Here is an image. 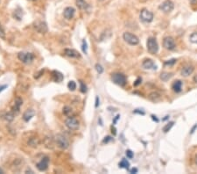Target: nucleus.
<instances>
[{
    "instance_id": "obj_1",
    "label": "nucleus",
    "mask_w": 197,
    "mask_h": 174,
    "mask_svg": "<svg viewBox=\"0 0 197 174\" xmlns=\"http://www.w3.org/2000/svg\"><path fill=\"white\" fill-rule=\"evenodd\" d=\"M54 141H55L56 145L61 149H67V148L69 147V143H68L67 139L62 134H56L55 137H54Z\"/></svg>"
},
{
    "instance_id": "obj_2",
    "label": "nucleus",
    "mask_w": 197,
    "mask_h": 174,
    "mask_svg": "<svg viewBox=\"0 0 197 174\" xmlns=\"http://www.w3.org/2000/svg\"><path fill=\"white\" fill-rule=\"evenodd\" d=\"M146 46H147V50L150 54L155 55L158 51V45L157 40L153 37H150L147 42H146Z\"/></svg>"
},
{
    "instance_id": "obj_3",
    "label": "nucleus",
    "mask_w": 197,
    "mask_h": 174,
    "mask_svg": "<svg viewBox=\"0 0 197 174\" xmlns=\"http://www.w3.org/2000/svg\"><path fill=\"white\" fill-rule=\"evenodd\" d=\"M123 38H124V40H125L128 44H130L131 46H135V45H138V44L139 43L138 38L135 34H131V33H129V32L124 33Z\"/></svg>"
},
{
    "instance_id": "obj_4",
    "label": "nucleus",
    "mask_w": 197,
    "mask_h": 174,
    "mask_svg": "<svg viewBox=\"0 0 197 174\" xmlns=\"http://www.w3.org/2000/svg\"><path fill=\"white\" fill-rule=\"evenodd\" d=\"M111 79L116 84H118L119 86H124L126 84V82H127L126 77L122 73H114V74H112Z\"/></svg>"
},
{
    "instance_id": "obj_5",
    "label": "nucleus",
    "mask_w": 197,
    "mask_h": 174,
    "mask_svg": "<svg viewBox=\"0 0 197 174\" xmlns=\"http://www.w3.org/2000/svg\"><path fill=\"white\" fill-rule=\"evenodd\" d=\"M18 58L19 61H21L23 63L29 64L31 63L33 59H34V55L32 53H27V52H20L18 54Z\"/></svg>"
},
{
    "instance_id": "obj_6",
    "label": "nucleus",
    "mask_w": 197,
    "mask_h": 174,
    "mask_svg": "<svg viewBox=\"0 0 197 174\" xmlns=\"http://www.w3.org/2000/svg\"><path fill=\"white\" fill-rule=\"evenodd\" d=\"M140 19L143 21V22H145V23H150L153 21V14L152 12L148 11L147 9H143L141 12H140Z\"/></svg>"
},
{
    "instance_id": "obj_7",
    "label": "nucleus",
    "mask_w": 197,
    "mask_h": 174,
    "mask_svg": "<svg viewBox=\"0 0 197 174\" xmlns=\"http://www.w3.org/2000/svg\"><path fill=\"white\" fill-rule=\"evenodd\" d=\"M66 126L70 130H76L79 128V121L75 117H69L65 121Z\"/></svg>"
},
{
    "instance_id": "obj_8",
    "label": "nucleus",
    "mask_w": 197,
    "mask_h": 174,
    "mask_svg": "<svg viewBox=\"0 0 197 174\" xmlns=\"http://www.w3.org/2000/svg\"><path fill=\"white\" fill-rule=\"evenodd\" d=\"M173 8H174V4L171 0H166L159 5V9L165 13H171L173 10Z\"/></svg>"
},
{
    "instance_id": "obj_9",
    "label": "nucleus",
    "mask_w": 197,
    "mask_h": 174,
    "mask_svg": "<svg viewBox=\"0 0 197 174\" xmlns=\"http://www.w3.org/2000/svg\"><path fill=\"white\" fill-rule=\"evenodd\" d=\"M163 46L167 50H173L176 48V43L173 37L167 36L163 40Z\"/></svg>"
},
{
    "instance_id": "obj_10",
    "label": "nucleus",
    "mask_w": 197,
    "mask_h": 174,
    "mask_svg": "<svg viewBox=\"0 0 197 174\" xmlns=\"http://www.w3.org/2000/svg\"><path fill=\"white\" fill-rule=\"evenodd\" d=\"M48 164H49V158L47 157H44L39 163L36 164L37 169L39 172H45L47 170L48 168Z\"/></svg>"
},
{
    "instance_id": "obj_11",
    "label": "nucleus",
    "mask_w": 197,
    "mask_h": 174,
    "mask_svg": "<svg viewBox=\"0 0 197 174\" xmlns=\"http://www.w3.org/2000/svg\"><path fill=\"white\" fill-rule=\"evenodd\" d=\"M34 28L36 29V31L38 33H39V34H46L48 31L47 23H45L43 21H37L34 24Z\"/></svg>"
},
{
    "instance_id": "obj_12",
    "label": "nucleus",
    "mask_w": 197,
    "mask_h": 174,
    "mask_svg": "<svg viewBox=\"0 0 197 174\" xmlns=\"http://www.w3.org/2000/svg\"><path fill=\"white\" fill-rule=\"evenodd\" d=\"M142 66L145 69H153V70L157 69V65L154 63V62L152 59H145V60H144V62L142 63Z\"/></svg>"
},
{
    "instance_id": "obj_13",
    "label": "nucleus",
    "mask_w": 197,
    "mask_h": 174,
    "mask_svg": "<svg viewBox=\"0 0 197 174\" xmlns=\"http://www.w3.org/2000/svg\"><path fill=\"white\" fill-rule=\"evenodd\" d=\"M23 104V100L22 99H20L19 97L16 98L15 99V102H14V106L13 107V112L15 114H18L19 113V110H20V107L22 106Z\"/></svg>"
},
{
    "instance_id": "obj_14",
    "label": "nucleus",
    "mask_w": 197,
    "mask_h": 174,
    "mask_svg": "<svg viewBox=\"0 0 197 174\" xmlns=\"http://www.w3.org/2000/svg\"><path fill=\"white\" fill-rule=\"evenodd\" d=\"M75 13H76L75 8L68 6V7H66L65 9H64V12H63V16H64V18L67 19H71L74 17Z\"/></svg>"
},
{
    "instance_id": "obj_15",
    "label": "nucleus",
    "mask_w": 197,
    "mask_h": 174,
    "mask_svg": "<svg viewBox=\"0 0 197 174\" xmlns=\"http://www.w3.org/2000/svg\"><path fill=\"white\" fill-rule=\"evenodd\" d=\"M35 114V112L33 109H27L26 112L23 114V120L26 121V122H28L30 121Z\"/></svg>"
},
{
    "instance_id": "obj_16",
    "label": "nucleus",
    "mask_w": 197,
    "mask_h": 174,
    "mask_svg": "<svg viewBox=\"0 0 197 174\" xmlns=\"http://www.w3.org/2000/svg\"><path fill=\"white\" fill-rule=\"evenodd\" d=\"M172 89L174 93H181L182 90V82L181 80H176L173 82V84H172Z\"/></svg>"
},
{
    "instance_id": "obj_17",
    "label": "nucleus",
    "mask_w": 197,
    "mask_h": 174,
    "mask_svg": "<svg viewBox=\"0 0 197 174\" xmlns=\"http://www.w3.org/2000/svg\"><path fill=\"white\" fill-rule=\"evenodd\" d=\"M193 72H194V67L190 66V65H187V66L183 67V69H181V75L183 77H188Z\"/></svg>"
},
{
    "instance_id": "obj_18",
    "label": "nucleus",
    "mask_w": 197,
    "mask_h": 174,
    "mask_svg": "<svg viewBox=\"0 0 197 174\" xmlns=\"http://www.w3.org/2000/svg\"><path fill=\"white\" fill-rule=\"evenodd\" d=\"M65 55L67 56L71 57V58H78V57H80V55H79L78 52L76 50L71 49H66Z\"/></svg>"
},
{
    "instance_id": "obj_19",
    "label": "nucleus",
    "mask_w": 197,
    "mask_h": 174,
    "mask_svg": "<svg viewBox=\"0 0 197 174\" xmlns=\"http://www.w3.org/2000/svg\"><path fill=\"white\" fill-rule=\"evenodd\" d=\"M52 75L53 78L55 82H61L63 80V75L61 72L57 71V70H53L52 72Z\"/></svg>"
},
{
    "instance_id": "obj_20",
    "label": "nucleus",
    "mask_w": 197,
    "mask_h": 174,
    "mask_svg": "<svg viewBox=\"0 0 197 174\" xmlns=\"http://www.w3.org/2000/svg\"><path fill=\"white\" fill-rule=\"evenodd\" d=\"M76 4L81 10H87L89 7V4L84 0H76Z\"/></svg>"
},
{
    "instance_id": "obj_21",
    "label": "nucleus",
    "mask_w": 197,
    "mask_h": 174,
    "mask_svg": "<svg viewBox=\"0 0 197 174\" xmlns=\"http://www.w3.org/2000/svg\"><path fill=\"white\" fill-rule=\"evenodd\" d=\"M173 77V73H168V72H163L160 74V79L162 81H168L171 78Z\"/></svg>"
},
{
    "instance_id": "obj_22",
    "label": "nucleus",
    "mask_w": 197,
    "mask_h": 174,
    "mask_svg": "<svg viewBox=\"0 0 197 174\" xmlns=\"http://www.w3.org/2000/svg\"><path fill=\"white\" fill-rule=\"evenodd\" d=\"M14 116H15V114H14L13 111H12V112L6 113V114L4 115V119L5 121H8V122H11V121H13Z\"/></svg>"
},
{
    "instance_id": "obj_23",
    "label": "nucleus",
    "mask_w": 197,
    "mask_h": 174,
    "mask_svg": "<svg viewBox=\"0 0 197 174\" xmlns=\"http://www.w3.org/2000/svg\"><path fill=\"white\" fill-rule=\"evenodd\" d=\"M149 99L153 101V102H156L158 101L159 99H160V95L158 93H152L149 94Z\"/></svg>"
},
{
    "instance_id": "obj_24",
    "label": "nucleus",
    "mask_w": 197,
    "mask_h": 174,
    "mask_svg": "<svg viewBox=\"0 0 197 174\" xmlns=\"http://www.w3.org/2000/svg\"><path fill=\"white\" fill-rule=\"evenodd\" d=\"M118 165H119V167H120V168L128 169V168H129V166H130V164H129V162L127 161V159L123 158V159L121 160V162L118 164Z\"/></svg>"
},
{
    "instance_id": "obj_25",
    "label": "nucleus",
    "mask_w": 197,
    "mask_h": 174,
    "mask_svg": "<svg viewBox=\"0 0 197 174\" xmlns=\"http://www.w3.org/2000/svg\"><path fill=\"white\" fill-rule=\"evenodd\" d=\"M28 144L32 147H37L39 145V140L37 138H31L28 141Z\"/></svg>"
},
{
    "instance_id": "obj_26",
    "label": "nucleus",
    "mask_w": 197,
    "mask_h": 174,
    "mask_svg": "<svg viewBox=\"0 0 197 174\" xmlns=\"http://www.w3.org/2000/svg\"><path fill=\"white\" fill-rule=\"evenodd\" d=\"M173 124H174V122H173V121H171V122H169V123H167V125H165V126L163 127V128H162L163 132H164V133L168 132L171 128H172V127L173 126Z\"/></svg>"
},
{
    "instance_id": "obj_27",
    "label": "nucleus",
    "mask_w": 197,
    "mask_h": 174,
    "mask_svg": "<svg viewBox=\"0 0 197 174\" xmlns=\"http://www.w3.org/2000/svg\"><path fill=\"white\" fill-rule=\"evenodd\" d=\"M67 87L70 91H75L76 89V84L75 81H69L67 84Z\"/></svg>"
},
{
    "instance_id": "obj_28",
    "label": "nucleus",
    "mask_w": 197,
    "mask_h": 174,
    "mask_svg": "<svg viewBox=\"0 0 197 174\" xmlns=\"http://www.w3.org/2000/svg\"><path fill=\"white\" fill-rule=\"evenodd\" d=\"M63 114H65L66 116H69V115L72 114V109H71V107H63Z\"/></svg>"
},
{
    "instance_id": "obj_29",
    "label": "nucleus",
    "mask_w": 197,
    "mask_h": 174,
    "mask_svg": "<svg viewBox=\"0 0 197 174\" xmlns=\"http://www.w3.org/2000/svg\"><path fill=\"white\" fill-rule=\"evenodd\" d=\"M189 40H190L191 42L197 44V32H196V33H193V34L190 35Z\"/></svg>"
},
{
    "instance_id": "obj_30",
    "label": "nucleus",
    "mask_w": 197,
    "mask_h": 174,
    "mask_svg": "<svg viewBox=\"0 0 197 174\" xmlns=\"http://www.w3.org/2000/svg\"><path fill=\"white\" fill-rule=\"evenodd\" d=\"M80 89H81V92L82 93H85L87 92V86L82 81H80Z\"/></svg>"
},
{
    "instance_id": "obj_31",
    "label": "nucleus",
    "mask_w": 197,
    "mask_h": 174,
    "mask_svg": "<svg viewBox=\"0 0 197 174\" xmlns=\"http://www.w3.org/2000/svg\"><path fill=\"white\" fill-rule=\"evenodd\" d=\"M176 59H171V60H168V61H166L165 63H164V65L165 66H172V65H173L175 63H176Z\"/></svg>"
},
{
    "instance_id": "obj_32",
    "label": "nucleus",
    "mask_w": 197,
    "mask_h": 174,
    "mask_svg": "<svg viewBox=\"0 0 197 174\" xmlns=\"http://www.w3.org/2000/svg\"><path fill=\"white\" fill-rule=\"evenodd\" d=\"M81 49H82V52L84 54H87L88 52V45H87V42L86 40H82V45H81Z\"/></svg>"
},
{
    "instance_id": "obj_33",
    "label": "nucleus",
    "mask_w": 197,
    "mask_h": 174,
    "mask_svg": "<svg viewBox=\"0 0 197 174\" xmlns=\"http://www.w3.org/2000/svg\"><path fill=\"white\" fill-rule=\"evenodd\" d=\"M95 68H96V71H97L98 74H102V73L104 72V68L102 67V65H100L99 63H96Z\"/></svg>"
},
{
    "instance_id": "obj_34",
    "label": "nucleus",
    "mask_w": 197,
    "mask_h": 174,
    "mask_svg": "<svg viewBox=\"0 0 197 174\" xmlns=\"http://www.w3.org/2000/svg\"><path fill=\"white\" fill-rule=\"evenodd\" d=\"M0 38L1 39H4L5 38V33H4V30L3 27L0 25Z\"/></svg>"
},
{
    "instance_id": "obj_35",
    "label": "nucleus",
    "mask_w": 197,
    "mask_h": 174,
    "mask_svg": "<svg viewBox=\"0 0 197 174\" xmlns=\"http://www.w3.org/2000/svg\"><path fill=\"white\" fill-rule=\"evenodd\" d=\"M126 157L128 158H130V159H131L132 158H133V152L131 151V150H130V149H128V150H126Z\"/></svg>"
},
{
    "instance_id": "obj_36",
    "label": "nucleus",
    "mask_w": 197,
    "mask_h": 174,
    "mask_svg": "<svg viewBox=\"0 0 197 174\" xmlns=\"http://www.w3.org/2000/svg\"><path fill=\"white\" fill-rule=\"evenodd\" d=\"M141 82H142V78H137V80L134 82L133 85H134V86H138V84H141Z\"/></svg>"
},
{
    "instance_id": "obj_37",
    "label": "nucleus",
    "mask_w": 197,
    "mask_h": 174,
    "mask_svg": "<svg viewBox=\"0 0 197 174\" xmlns=\"http://www.w3.org/2000/svg\"><path fill=\"white\" fill-rule=\"evenodd\" d=\"M111 140H112L111 136H106V137H104V139L103 140V143H108Z\"/></svg>"
},
{
    "instance_id": "obj_38",
    "label": "nucleus",
    "mask_w": 197,
    "mask_h": 174,
    "mask_svg": "<svg viewBox=\"0 0 197 174\" xmlns=\"http://www.w3.org/2000/svg\"><path fill=\"white\" fill-rule=\"evenodd\" d=\"M133 114H142V115H144V111H140L139 109H136V110L133 111Z\"/></svg>"
},
{
    "instance_id": "obj_39",
    "label": "nucleus",
    "mask_w": 197,
    "mask_h": 174,
    "mask_svg": "<svg viewBox=\"0 0 197 174\" xmlns=\"http://www.w3.org/2000/svg\"><path fill=\"white\" fill-rule=\"evenodd\" d=\"M131 173H138V169L137 168H132L131 171H130Z\"/></svg>"
},
{
    "instance_id": "obj_40",
    "label": "nucleus",
    "mask_w": 197,
    "mask_h": 174,
    "mask_svg": "<svg viewBox=\"0 0 197 174\" xmlns=\"http://www.w3.org/2000/svg\"><path fill=\"white\" fill-rule=\"evenodd\" d=\"M98 105H99V98L96 97V105H95V107H98Z\"/></svg>"
},
{
    "instance_id": "obj_41",
    "label": "nucleus",
    "mask_w": 197,
    "mask_h": 174,
    "mask_svg": "<svg viewBox=\"0 0 197 174\" xmlns=\"http://www.w3.org/2000/svg\"><path fill=\"white\" fill-rule=\"evenodd\" d=\"M189 2H190V4H191L192 5L197 4V0H189Z\"/></svg>"
},
{
    "instance_id": "obj_42",
    "label": "nucleus",
    "mask_w": 197,
    "mask_h": 174,
    "mask_svg": "<svg viewBox=\"0 0 197 174\" xmlns=\"http://www.w3.org/2000/svg\"><path fill=\"white\" fill-rule=\"evenodd\" d=\"M111 132H112V134H114V135H116L117 134V132H116V128H114V127H111Z\"/></svg>"
},
{
    "instance_id": "obj_43",
    "label": "nucleus",
    "mask_w": 197,
    "mask_h": 174,
    "mask_svg": "<svg viewBox=\"0 0 197 174\" xmlns=\"http://www.w3.org/2000/svg\"><path fill=\"white\" fill-rule=\"evenodd\" d=\"M196 128H197V124H196V125L193 127V128L191 129V132H190V133H191V134H193V133L195 132V130H196Z\"/></svg>"
},
{
    "instance_id": "obj_44",
    "label": "nucleus",
    "mask_w": 197,
    "mask_h": 174,
    "mask_svg": "<svg viewBox=\"0 0 197 174\" xmlns=\"http://www.w3.org/2000/svg\"><path fill=\"white\" fill-rule=\"evenodd\" d=\"M152 118H153V121H155L156 122H158V120L157 118H156V116H154V115H152Z\"/></svg>"
},
{
    "instance_id": "obj_45",
    "label": "nucleus",
    "mask_w": 197,
    "mask_h": 174,
    "mask_svg": "<svg viewBox=\"0 0 197 174\" xmlns=\"http://www.w3.org/2000/svg\"><path fill=\"white\" fill-rule=\"evenodd\" d=\"M119 117H120L119 115H117V116H116V118H115V120H114V121H113V123H114V124H115V123L117 122V121H118V118H119Z\"/></svg>"
},
{
    "instance_id": "obj_46",
    "label": "nucleus",
    "mask_w": 197,
    "mask_h": 174,
    "mask_svg": "<svg viewBox=\"0 0 197 174\" xmlns=\"http://www.w3.org/2000/svg\"><path fill=\"white\" fill-rule=\"evenodd\" d=\"M194 82H195V83H197V75L194 77Z\"/></svg>"
},
{
    "instance_id": "obj_47",
    "label": "nucleus",
    "mask_w": 197,
    "mask_h": 174,
    "mask_svg": "<svg viewBox=\"0 0 197 174\" xmlns=\"http://www.w3.org/2000/svg\"><path fill=\"white\" fill-rule=\"evenodd\" d=\"M3 173H4V171L0 168V174H3Z\"/></svg>"
},
{
    "instance_id": "obj_48",
    "label": "nucleus",
    "mask_w": 197,
    "mask_h": 174,
    "mask_svg": "<svg viewBox=\"0 0 197 174\" xmlns=\"http://www.w3.org/2000/svg\"><path fill=\"white\" fill-rule=\"evenodd\" d=\"M195 162H196V164H197V155L196 156V158H195Z\"/></svg>"
},
{
    "instance_id": "obj_49",
    "label": "nucleus",
    "mask_w": 197,
    "mask_h": 174,
    "mask_svg": "<svg viewBox=\"0 0 197 174\" xmlns=\"http://www.w3.org/2000/svg\"><path fill=\"white\" fill-rule=\"evenodd\" d=\"M31 1H34V0H31Z\"/></svg>"
}]
</instances>
